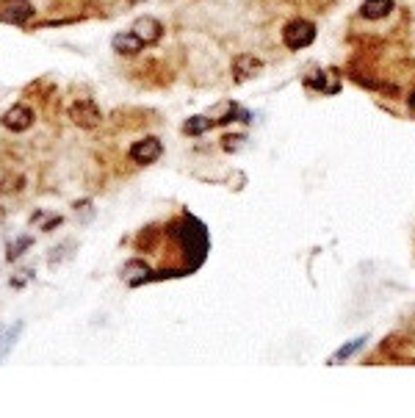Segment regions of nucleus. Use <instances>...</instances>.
I'll return each mask as SVG.
<instances>
[{"label": "nucleus", "instance_id": "obj_13", "mask_svg": "<svg viewBox=\"0 0 415 418\" xmlns=\"http://www.w3.org/2000/svg\"><path fill=\"white\" fill-rule=\"evenodd\" d=\"M410 111L415 114V91H412V97H410Z\"/></svg>", "mask_w": 415, "mask_h": 418}, {"label": "nucleus", "instance_id": "obj_9", "mask_svg": "<svg viewBox=\"0 0 415 418\" xmlns=\"http://www.w3.org/2000/svg\"><path fill=\"white\" fill-rule=\"evenodd\" d=\"M258 72H260V61H258L255 56H241V58H236V64H233V75H236L238 83L249 80V78L258 75Z\"/></svg>", "mask_w": 415, "mask_h": 418}, {"label": "nucleus", "instance_id": "obj_5", "mask_svg": "<svg viewBox=\"0 0 415 418\" xmlns=\"http://www.w3.org/2000/svg\"><path fill=\"white\" fill-rule=\"evenodd\" d=\"M131 158L139 164V166H147V164H155L161 158V142L158 139H142L131 147Z\"/></svg>", "mask_w": 415, "mask_h": 418}, {"label": "nucleus", "instance_id": "obj_7", "mask_svg": "<svg viewBox=\"0 0 415 418\" xmlns=\"http://www.w3.org/2000/svg\"><path fill=\"white\" fill-rule=\"evenodd\" d=\"M114 50L120 53V56H139L142 50H144V42L131 31V34H117L114 36Z\"/></svg>", "mask_w": 415, "mask_h": 418}, {"label": "nucleus", "instance_id": "obj_4", "mask_svg": "<svg viewBox=\"0 0 415 418\" xmlns=\"http://www.w3.org/2000/svg\"><path fill=\"white\" fill-rule=\"evenodd\" d=\"M34 125V111L28 109V106H12L6 114H3V128L6 131H14V133H23V131H28Z\"/></svg>", "mask_w": 415, "mask_h": 418}, {"label": "nucleus", "instance_id": "obj_8", "mask_svg": "<svg viewBox=\"0 0 415 418\" xmlns=\"http://www.w3.org/2000/svg\"><path fill=\"white\" fill-rule=\"evenodd\" d=\"M393 12V0H363L360 6V14L366 20H382Z\"/></svg>", "mask_w": 415, "mask_h": 418}, {"label": "nucleus", "instance_id": "obj_10", "mask_svg": "<svg viewBox=\"0 0 415 418\" xmlns=\"http://www.w3.org/2000/svg\"><path fill=\"white\" fill-rule=\"evenodd\" d=\"M147 277H150V266L142 263V261H131V263L122 269V280L131 283V285H139V283H144Z\"/></svg>", "mask_w": 415, "mask_h": 418}, {"label": "nucleus", "instance_id": "obj_14", "mask_svg": "<svg viewBox=\"0 0 415 418\" xmlns=\"http://www.w3.org/2000/svg\"><path fill=\"white\" fill-rule=\"evenodd\" d=\"M131 3H144V0H131Z\"/></svg>", "mask_w": 415, "mask_h": 418}, {"label": "nucleus", "instance_id": "obj_2", "mask_svg": "<svg viewBox=\"0 0 415 418\" xmlns=\"http://www.w3.org/2000/svg\"><path fill=\"white\" fill-rule=\"evenodd\" d=\"M282 39L291 50H302L307 45H313L316 39V25L313 23H307V20H291L282 31Z\"/></svg>", "mask_w": 415, "mask_h": 418}, {"label": "nucleus", "instance_id": "obj_1", "mask_svg": "<svg viewBox=\"0 0 415 418\" xmlns=\"http://www.w3.org/2000/svg\"><path fill=\"white\" fill-rule=\"evenodd\" d=\"M67 114H69L72 125H78L80 131H94L102 122V114L97 109V102H91V100H75Z\"/></svg>", "mask_w": 415, "mask_h": 418}, {"label": "nucleus", "instance_id": "obj_6", "mask_svg": "<svg viewBox=\"0 0 415 418\" xmlns=\"http://www.w3.org/2000/svg\"><path fill=\"white\" fill-rule=\"evenodd\" d=\"M133 34H136L144 45H150V42H158V39H161L164 28H161V23H158L155 17H139V20L133 23Z\"/></svg>", "mask_w": 415, "mask_h": 418}, {"label": "nucleus", "instance_id": "obj_3", "mask_svg": "<svg viewBox=\"0 0 415 418\" xmlns=\"http://www.w3.org/2000/svg\"><path fill=\"white\" fill-rule=\"evenodd\" d=\"M34 17V6L28 0H0V23L23 25Z\"/></svg>", "mask_w": 415, "mask_h": 418}, {"label": "nucleus", "instance_id": "obj_11", "mask_svg": "<svg viewBox=\"0 0 415 418\" xmlns=\"http://www.w3.org/2000/svg\"><path fill=\"white\" fill-rule=\"evenodd\" d=\"M211 125H214V122L208 120V117H191V120L183 125V133H186V136H199V133H205Z\"/></svg>", "mask_w": 415, "mask_h": 418}, {"label": "nucleus", "instance_id": "obj_12", "mask_svg": "<svg viewBox=\"0 0 415 418\" xmlns=\"http://www.w3.org/2000/svg\"><path fill=\"white\" fill-rule=\"evenodd\" d=\"M363 344H366V336H360L357 341H349V344H344V349H341V352H335V355L330 358V366H333V363H344V360H346L352 352H357Z\"/></svg>", "mask_w": 415, "mask_h": 418}]
</instances>
